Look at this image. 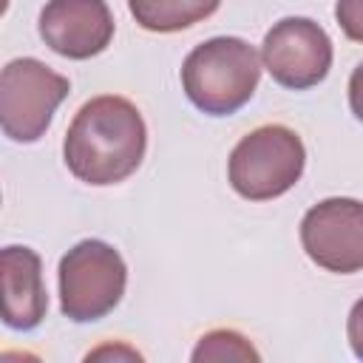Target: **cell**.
<instances>
[{
  "mask_svg": "<svg viewBox=\"0 0 363 363\" xmlns=\"http://www.w3.org/2000/svg\"><path fill=\"white\" fill-rule=\"evenodd\" d=\"M190 357L196 363H201V360H258V352L252 349V343L241 332L213 329V332L199 337Z\"/></svg>",
  "mask_w": 363,
  "mask_h": 363,
  "instance_id": "obj_11",
  "label": "cell"
},
{
  "mask_svg": "<svg viewBox=\"0 0 363 363\" xmlns=\"http://www.w3.org/2000/svg\"><path fill=\"white\" fill-rule=\"evenodd\" d=\"M147 128L139 108L116 94L88 99L71 119L62 139L65 167L91 187L125 182L142 164Z\"/></svg>",
  "mask_w": 363,
  "mask_h": 363,
  "instance_id": "obj_1",
  "label": "cell"
},
{
  "mask_svg": "<svg viewBox=\"0 0 363 363\" xmlns=\"http://www.w3.org/2000/svg\"><path fill=\"white\" fill-rule=\"evenodd\" d=\"M3 323L14 332H31L48 312V292L43 284V258L31 247L9 244L0 252Z\"/></svg>",
  "mask_w": 363,
  "mask_h": 363,
  "instance_id": "obj_9",
  "label": "cell"
},
{
  "mask_svg": "<svg viewBox=\"0 0 363 363\" xmlns=\"http://www.w3.org/2000/svg\"><path fill=\"white\" fill-rule=\"evenodd\" d=\"M37 31L54 54L91 60L111 45L116 23L105 0H48L40 11Z\"/></svg>",
  "mask_w": 363,
  "mask_h": 363,
  "instance_id": "obj_8",
  "label": "cell"
},
{
  "mask_svg": "<svg viewBox=\"0 0 363 363\" xmlns=\"http://www.w3.org/2000/svg\"><path fill=\"white\" fill-rule=\"evenodd\" d=\"M261 51L241 37H213L182 62V91L207 116L241 111L261 79Z\"/></svg>",
  "mask_w": 363,
  "mask_h": 363,
  "instance_id": "obj_2",
  "label": "cell"
},
{
  "mask_svg": "<svg viewBox=\"0 0 363 363\" xmlns=\"http://www.w3.org/2000/svg\"><path fill=\"white\" fill-rule=\"evenodd\" d=\"M221 0H128L133 20L153 34L184 31L210 14H216Z\"/></svg>",
  "mask_w": 363,
  "mask_h": 363,
  "instance_id": "obj_10",
  "label": "cell"
},
{
  "mask_svg": "<svg viewBox=\"0 0 363 363\" xmlns=\"http://www.w3.org/2000/svg\"><path fill=\"white\" fill-rule=\"evenodd\" d=\"M306 167V147L286 125H261L238 139L227 159L230 187L247 201H269L292 190Z\"/></svg>",
  "mask_w": 363,
  "mask_h": 363,
  "instance_id": "obj_3",
  "label": "cell"
},
{
  "mask_svg": "<svg viewBox=\"0 0 363 363\" xmlns=\"http://www.w3.org/2000/svg\"><path fill=\"white\" fill-rule=\"evenodd\" d=\"M68 77L57 74L37 57H17L0 74V128L17 145H31L45 136L62 99Z\"/></svg>",
  "mask_w": 363,
  "mask_h": 363,
  "instance_id": "obj_5",
  "label": "cell"
},
{
  "mask_svg": "<svg viewBox=\"0 0 363 363\" xmlns=\"http://www.w3.org/2000/svg\"><path fill=\"white\" fill-rule=\"evenodd\" d=\"M346 337H349V346H352V354L357 360H363V298H357L349 309V318H346Z\"/></svg>",
  "mask_w": 363,
  "mask_h": 363,
  "instance_id": "obj_13",
  "label": "cell"
},
{
  "mask_svg": "<svg viewBox=\"0 0 363 363\" xmlns=\"http://www.w3.org/2000/svg\"><path fill=\"white\" fill-rule=\"evenodd\" d=\"M301 244L312 264L335 275L363 269V201L332 196L301 218Z\"/></svg>",
  "mask_w": 363,
  "mask_h": 363,
  "instance_id": "obj_7",
  "label": "cell"
},
{
  "mask_svg": "<svg viewBox=\"0 0 363 363\" xmlns=\"http://www.w3.org/2000/svg\"><path fill=\"white\" fill-rule=\"evenodd\" d=\"M60 312L74 323L111 315L128 286V267L108 241L85 238L60 258Z\"/></svg>",
  "mask_w": 363,
  "mask_h": 363,
  "instance_id": "obj_4",
  "label": "cell"
},
{
  "mask_svg": "<svg viewBox=\"0 0 363 363\" xmlns=\"http://www.w3.org/2000/svg\"><path fill=\"white\" fill-rule=\"evenodd\" d=\"M332 40L309 17L278 20L261 43V65L269 77L289 91H306L326 79L332 68Z\"/></svg>",
  "mask_w": 363,
  "mask_h": 363,
  "instance_id": "obj_6",
  "label": "cell"
},
{
  "mask_svg": "<svg viewBox=\"0 0 363 363\" xmlns=\"http://www.w3.org/2000/svg\"><path fill=\"white\" fill-rule=\"evenodd\" d=\"M335 20L352 43H363V0H337Z\"/></svg>",
  "mask_w": 363,
  "mask_h": 363,
  "instance_id": "obj_12",
  "label": "cell"
},
{
  "mask_svg": "<svg viewBox=\"0 0 363 363\" xmlns=\"http://www.w3.org/2000/svg\"><path fill=\"white\" fill-rule=\"evenodd\" d=\"M349 108L357 122H363V62L349 77Z\"/></svg>",
  "mask_w": 363,
  "mask_h": 363,
  "instance_id": "obj_14",
  "label": "cell"
}]
</instances>
